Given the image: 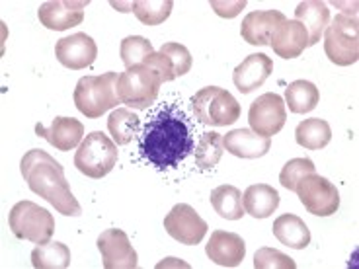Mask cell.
<instances>
[{
  "label": "cell",
  "mask_w": 359,
  "mask_h": 269,
  "mask_svg": "<svg viewBox=\"0 0 359 269\" xmlns=\"http://www.w3.org/2000/svg\"><path fill=\"white\" fill-rule=\"evenodd\" d=\"M283 12L279 10H262V12H250L243 20L241 36L246 43L250 45H269L271 37L276 34L281 22H285Z\"/></svg>",
  "instance_id": "cell-18"
},
{
  "label": "cell",
  "mask_w": 359,
  "mask_h": 269,
  "mask_svg": "<svg viewBox=\"0 0 359 269\" xmlns=\"http://www.w3.org/2000/svg\"><path fill=\"white\" fill-rule=\"evenodd\" d=\"M271 49L281 59H295L309 47V34L295 20L281 22L276 34L271 37Z\"/></svg>",
  "instance_id": "cell-20"
},
{
  "label": "cell",
  "mask_w": 359,
  "mask_h": 269,
  "mask_svg": "<svg viewBox=\"0 0 359 269\" xmlns=\"http://www.w3.org/2000/svg\"><path fill=\"white\" fill-rule=\"evenodd\" d=\"M20 170L27 181V188L45 201H49L61 215H82L81 203L72 195L71 186L65 178L63 166L51 154H47L41 149L29 151L20 162Z\"/></svg>",
  "instance_id": "cell-2"
},
{
  "label": "cell",
  "mask_w": 359,
  "mask_h": 269,
  "mask_svg": "<svg viewBox=\"0 0 359 269\" xmlns=\"http://www.w3.org/2000/svg\"><path fill=\"white\" fill-rule=\"evenodd\" d=\"M32 265L36 269H67L71 265V250L63 242L37 244L32 251Z\"/></svg>",
  "instance_id": "cell-26"
},
{
  "label": "cell",
  "mask_w": 359,
  "mask_h": 269,
  "mask_svg": "<svg viewBox=\"0 0 359 269\" xmlns=\"http://www.w3.org/2000/svg\"><path fill=\"white\" fill-rule=\"evenodd\" d=\"M116 164L117 144L102 131H92L86 134V139L79 144V151L74 154L76 170L94 179L108 176Z\"/></svg>",
  "instance_id": "cell-6"
},
{
  "label": "cell",
  "mask_w": 359,
  "mask_h": 269,
  "mask_svg": "<svg viewBox=\"0 0 359 269\" xmlns=\"http://www.w3.org/2000/svg\"><path fill=\"white\" fill-rule=\"evenodd\" d=\"M295 139L297 143L306 151H320L332 141V129L324 119L313 117V119H305L297 125Z\"/></svg>",
  "instance_id": "cell-24"
},
{
  "label": "cell",
  "mask_w": 359,
  "mask_h": 269,
  "mask_svg": "<svg viewBox=\"0 0 359 269\" xmlns=\"http://www.w3.org/2000/svg\"><path fill=\"white\" fill-rule=\"evenodd\" d=\"M86 6L88 0H49L39 6L37 18L47 29L65 32L69 27L81 26Z\"/></svg>",
  "instance_id": "cell-13"
},
{
  "label": "cell",
  "mask_w": 359,
  "mask_h": 269,
  "mask_svg": "<svg viewBox=\"0 0 359 269\" xmlns=\"http://www.w3.org/2000/svg\"><path fill=\"white\" fill-rule=\"evenodd\" d=\"M161 53H164L174 64V71H176V78L178 76H184L188 74L189 69H191V55H189L188 47L180 43H164L161 47Z\"/></svg>",
  "instance_id": "cell-34"
},
{
  "label": "cell",
  "mask_w": 359,
  "mask_h": 269,
  "mask_svg": "<svg viewBox=\"0 0 359 269\" xmlns=\"http://www.w3.org/2000/svg\"><path fill=\"white\" fill-rule=\"evenodd\" d=\"M248 121L254 133L264 134V137H273L278 134L285 121H287V109L285 102L278 94H262L260 98L254 99L248 111Z\"/></svg>",
  "instance_id": "cell-10"
},
{
  "label": "cell",
  "mask_w": 359,
  "mask_h": 269,
  "mask_svg": "<svg viewBox=\"0 0 359 269\" xmlns=\"http://www.w3.org/2000/svg\"><path fill=\"white\" fill-rule=\"evenodd\" d=\"M205 254L209 260L221 268H236L243 263L246 256V244L241 234L215 230L207 242Z\"/></svg>",
  "instance_id": "cell-15"
},
{
  "label": "cell",
  "mask_w": 359,
  "mask_h": 269,
  "mask_svg": "<svg viewBox=\"0 0 359 269\" xmlns=\"http://www.w3.org/2000/svg\"><path fill=\"white\" fill-rule=\"evenodd\" d=\"M211 8L215 10L221 18H234V16H238L246 8V2L244 0H236V2H217V0H211Z\"/></svg>",
  "instance_id": "cell-36"
},
{
  "label": "cell",
  "mask_w": 359,
  "mask_h": 269,
  "mask_svg": "<svg viewBox=\"0 0 359 269\" xmlns=\"http://www.w3.org/2000/svg\"><path fill=\"white\" fill-rule=\"evenodd\" d=\"M196 149L194 134L182 111L162 109L144 125L141 154L156 168H176Z\"/></svg>",
  "instance_id": "cell-1"
},
{
  "label": "cell",
  "mask_w": 359,
  "mask_h": 269,
  "mask_svg": "<svg viewBox=\"0 0 359 269\" xmlns=\"http://www.w3.org/2000/svg\"><path fill=\"white\" fill-rule=\"evenodd\" d=\"M211 205L226 221H241L244 215L243 193L234 186H219L211 191Z\"/></svg>",
  "instance_id": "cell-25"
},
{
  "label": "cell",
  "mask_w": 359,
  "mask_h": 269,
  "mask_svg": "<svg viewBox=\"0 0 359 269\" xmlns=\"http://www.w3.org/2000/svg\"><path fill=\"white\" fill-rule=\"evenodd\" d=\"M55 57L67 69L81 71V69H86L96 61L98 47H96V41L92 37L79 32V34H72V36L63 37L57 41Z\"/></svg>",
  "instance_id": "cell-14"
},
{
  "label": "cell",
  "mask_w": 359,
  "mask_h": 269,
  "mask_svg": "<svg viewBox=\"0 0 359 269\" xmlns=\"http://www.w3.org/2000/svg\"><path fill=\"white\" fill-rule=\"evenodd\" d=\"M244 213L254 219H268L279 207V193L268 184H254L243 195Z\"/></svg>",
  "instance_id": "cell-22"
},
{
  "label": "cell",
  "mask_w": 359,
  "mask_h": 269,
  "mask_svg": "<svg viewBox=\"0 0 359 269\" xmlns=\"http://www.w3.org/2000/svg\"><path fill=\"white\" fill-rule=\"evenodd\" d=\"M8 224L16 238L34 244H47L55 233L53 215L34 201H20L12 207Z\"/></svg>",
  "instance_id": "cell-8"
},
{
  "label": "cell",
  "mask_w": 359,
  "mask_h": 269,
  "mask_svg": "<svg viewBox=\"0 0 359 269\" xmlns=\"http://www.w3.org/2000/svg\"><path fill=\"white\" fill-rule=\"evenodd\" d=\"M141 129V117L131 109L119 108L108 117V131L117 146H123L133 141V137Z\"/></svg>",
  "instance_id": "cell-27"
},
{
  "label": "cell",
  "mask_w": 359,
  "mask_h": 269,
  "mask_svg": "<svg viewBox=\"0 0 359 269\" xmlns=\"http://www.w3.org/2000/svg\"><path fill=\"white\" fill-rule=\"evenodd\" d=\"M191 108L203 125H233L241 117V104L231 92L219 86H207L196 92V96L191 98Z\"/></svg>",
  "instance_id": "cell-7"
},
{
  "label": "cell",
  "mask_w": 359,
  "mask_h": 269,
  "mask_svg": "<svg viewBox=\"0 0 359 269\" xmlns=\"http://www.w3.org/2000/svg\"><path fill=\"white\" fill-rule=\"evenodd\" d=\"M273 72V61L268 55L252 53L238 64L233 72V82L243 94H250L256 88L264 86L269 74Z\"/></svg>",
  "instance_id": "cell-17"
},
{
  "label": "cell",
  "mask_w": 359,
  "mask_h": 269,
  "mask_svg": "<svg viewBox=\"0 0 359 269\" xmlns=\"http://www.w3.org/2000/svg\"><path fill=\"white\" fill-rule=\"evenodd\" d=\"M326 57L338 67H350L359 59V26L353 14H338L324 32Z\"/></svg>",
  "instance_id": "cell-5"
},
{
  "label": "cell",
  "mask_w": 359,
  "mask_h": 269,
  "mask_svg": "<svg viewBox=\"0 0 359 269\" xmlns=\"http://www.w3.org/2000/svg\"><path fill=\"white\" fill-rule=\"evenodd\" d=\"M313 172L314 162L311 158H293L283 166V170L279 174V184L289 191H295L297 184Z\"/></svg>",
  "instance_id": "cell-32"
},
{
  "label": "cell",
  "mask_w": 359,
  "mask_h": 269,
  "mask_svg": "<svg viewBox=\"0 0 359 269\" xmlns=\"http://www.w3.org/2000/svg\"><path fill=\"white\" fill-rule=\"evenodd\" d=\"M143 64H147V67H151V69H154V71L161 74L162 82H172L174 78H176V71H174V64H172V61L166 57L164 53H156L154 51L153 55H149V57H144L143 59Z\"/></svg>",
  "instance_id": "cell-35"
},
{
  "label": "cell",
  "mask_w": 359,
  "mask_h": 269,
  "mask_svg": "<svg viewBox=\"0 0 359 269\" xmlns=\"http://www.w3.org/2000/svg\"><path fill=\"white\" fill-rule=\"evenodd\" d=\"M194 151H196V164H198L201 170L213 168V166L219 164V160H221V156L224 153L223 134L215 133V131L201 134L198 146Z\"/></svg>",
  "instance_id": "cell-29"
},
{
  "label": "cell",
  "mask_w": 359,
  "mask_h": 269,
  "mask_svg": "<svg viewBox=\"0 0 359 269\" xmlns=\"http://www.w3.org/2000/svg\"><path fill=\"white\" fill-rule=\"evenodd\" d=\"M121 61L126 64L127 69L133 67V64L143 63L144 57L154 53L153 43L149 39H144L141 36H129L121 41Z\"/></svg>",
  "instance_id": "cell-31"
},
{
  "label": "cell",
  "mask_w": 359,
  "mask_h": 269,
  "mask_svg": "<svg viewBox=\"0 0 359 269\" xmlns=\"http://www.w3.org/2000/svg\"><path fill=\"white\" fill-rule=\"evenodd\" d=\"M36 133L43 137L49 144H53L57 151L67 153V151H72L82 143L84 125L79 119H72V117H55L53 123L49 127L37 123Z\"/></svg>",
  "instance_id": "cell-16"
},
{
  "label": "cell",
  "mask_w": 359,
  "mask_h": 269,
  "mask_svg": "<svg viewBox=\"0 0 359 269\" xmlns=\"http://www.w3.org/2000/svg\"><path fill=\"white\" fill-rule=\"evenodd\" d=\"M174 8L172 0H139L133 2V12L137 20L144 26H158L168 20Z\"/></svg>",
  "instance_id": "cell-30"
},
{
  "label": "cell",
  "mask_w": 359,
  "mask_h": 269,
  "mask_svg": "<svg viewBox=\"0 0 359 269\" xmlns=\"http://www.w3.org/2000/svg\"><path fill=\"white\" fill-rule=\"evenodd\" d=\"M98 250L106 269H135L137 251L129 242V236L119 228H108L98 236Z\"/></svg>",
  "instance_id": "cell-12"
},
{
  "label": "cell",
  "mask_w": 359,
  "mask_h": 269,
  "mask_svg": "<svg viewBox=\"0 0 359 269\" xmlns=\"http://www.w3.org/2000/svg\"><path fill=\"white\" fill-rule=\"evenodd\" d=\"M295 22L305 27L309 34V47L320 41L330 24V10L320 0H305L295 10Z\"/></svg>",
  "instance_id": "cell-21"
},
{
  "label": "cell",
  "mask_w": 359,
  "mask_h": 269,
  "mask_svg": "<svg viewBox=\"0 0 359 269\" xmlns=\"http://www.w3.org/2000/svg\"><path fill=\"white\" fill-rule=\"evenodd\" d=\"M318 88L309 81L291 82L285 90V104L293 113H309L318 106Z\"/></svg>",
  "instance_id": "cell-28"
},
{
  "label": "cell",
  "mask_w": 359,
  "mask_h": 269,
  "mask_svg": "<svg viewBox=\"0 0 359 269\" xmlns=\"http://www.w3.org/2000/svg\"><path fill=\"white\" fill-rule=\"evenodd\" d=\"M164 228L174 240L186 246H196L203 240L207 234V223L196 213L194 207L188 203H178L172 207V211L164 216Z\"/></svg>",
  "instance_id": "cell-11"
},
{
  "label": "cell",
  "mask_w": 359,
  "mask_h": 269,
  "mask_svg": "<svg viewBox=\"0 0 359 269\" xmlns=\"http://www.w3.org/2000/svg\"><path fill=\"white\" fill-rule=\"evenodd\" d=\"M161 84V74L154 69L143 63L133 64L117 76V98L127 108L149 109L158 98Z\"/></svg>",
  "instance_id": "cell-3"
},
{
  "label": "cell",
  "mask_w": 359,
  "mask_h": 269,
  "mask_svg": "<svg viewBox=\"0 0 359 269\" xmlns=\"http://www.w3.org/2000/svg\"><path fill=\"white\" fill-rule=\"evenodd\" d=\"M295 193L311 215L330 216L340 207V193L332 181H328L316 172L309 174L297 184Z\"/></svg>",
  "instance_id": "cell-9"
},
{
  "label": "cell",
  "mask_w": 359,
  "mask_h": 269,
  "mask_svg": "<svg viewBox=\"0 0 359 269\" xmlns=\"http://www.w3.org/2000/svg\"><path fill=\"white\" fill-rule=\"evenodd\" d=\"M224 151L238 156V158H262L271 149V139L264 134L254 133L252 129H234L231 133L223 134Z\"/></svg>",
  "instance_id": "cell-19"
},
{
  "label": "cell",
  "mask_w": 359,
  "mask_h": 269,
  "mask_svg": "<svg viewBox=\"0 0 359 269\" xmlns=\"http://www.w3.org/2000/svg\"><path fill=\"white\" fill-rule=\"evenodd\" d=\"M117 72H104L100 76H82L74 88L76 109L88 119H98L108 109L121 104L117 98Z\"/></svg>",
  "instance_id": "cell-4"
},
{
  "label": "cell",
  "mask_w": 359,
  "mask_h": 269,
  "mask_svg": "<svg viewBox=\"0 0 359 269\" xmlns=\"http://www.w3.org/2000/svg\"><path fill=\"white\" fill-rule=\"evenodd\" d=\"M254 268L256 269H295L297 263L293 258L273 248H260L254 256Z\"/></svg>",
  "instance_id": "cell-33"
},
{
  "label": "cell",
  "mask_w": 359,
  "mask_h": 269,
  "mask_svg": "<svg viewBox=\"0 0 359 269\" xmlns=\"http://www.w3.org/2000/svg\"><path fill=\"white\" fill-rule=\"evenodd\" d=\"M273 236L278 238L279 242L293 250H305L306 246L311 244V230L305 224L303 219H299L297 215H281L276 219L273 223Z\"/></svg>",
  "instance_id": "cell-23"
}]
</instances>
